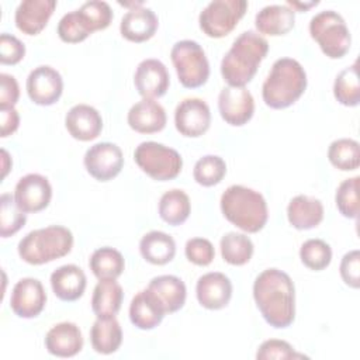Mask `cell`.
Returning <instances> with one entry per match:
<instances>
[{"instance_id": "cell-1", "label": "cell", "mask_w": 360, "mask_h": 360, "mask_svg": "<svg viewBox=\"0 0 360 360\" xmlns=\"http://www.w3.org/2000/svg\"><path fill=\"white\" fill-rule=\"evenodd\" d=\"M253 298L264 321L276 328H288L295 318V287L291 277L278 269L263 270L253 283Z\"/></svg>"}, {"instance_id": "cell-2", "label": "cell", "mask_w": 360, "mask_h": 360, "mask_svg": "<svg viewBox=\"0 0 360 360\" xmlns=\"http://www.w3.org/2000/svg\"><path fill=\"white\" fill-rule=\"evenodd\" d=\"M269 52V42L256 31L242 32L221 60V75L228 86L245 87Z\"/></svg>"}, {"instance_id": "cell-3", "label": "cell", "mask_w": 360, "mask_h": 360, "mask_svg": "<svg viewBox=\"0 0 360 360\" xmlns=\"http://www.w3.org/2000/svg\"><path fill=\"white\" fill-rule=\"evenodd\" d=\"M307 89V73L292 58L277 59L262 86V97L267 107L281 110L292 105Z\"/></svg>"}, {"instance_id": "cell-4", "label": "cell", "mask_w": 360, "mask_h": 360, "mask_svg": "<svg viewBox=\"0 0 360 360\" xmlns=\"http://www.w3.org/2000/svg\"><path fill=\"white\" fill-rule=\"evenodd\" d=\"M219 205L224 217L248 233L262 231L269 218L264 197L259 191L240 184L229 186L222 193Z\"/></svg>"}, {"instance_id": "cell-5", "label": "cell", "mask_w": 360, "mask_h": 360, "mask_svg": "<svg viewBox=\"0 0 360 360\" xmlns=\"http://www.w3.org/2000/svg\"><path fill=\"white\" fill-rule=\"evenodd\" d=\"M73 248V233L62 225H49L28 232L18 242L20 257L28 264H45L66 256Z\"/></svg>"}, {"instance_id": "cell-6", "label": "cell", "mask_w": 360, "mask_h": 360, "mask_svg": "<svg viewBox=\"0 0 360 360\" xmlns=\"http://www.w3.org/2000/svg\"><path fill=\"white\" fill-rule=\"evenodd\" d=\"M309 34L330 59L343 58L350 49V31L338 11L323 10L315 14L309 21Z\"/></svg>"}, {"instance_id": "cell-7", "label": "cell", "mask_w": 360, "mask_h": 360, "mask_svg": "<svg viewBox=\"0 0 360 360\" xmlns=\"http://www.w3.org/2000/svg\"><path fill=\"white\" fill-rule=\"evenodd\" d=\"M179 82L187 89H197L210 77V63L202 46L191 39L177 41L170 51Z\"/></svg>"}, {"instance_id": "cell-8", "label": "cell", "mask_w": 360, "mask_h": 360, "mask_svg": "<svg viewBox=\"0 0 360 360\" xmlns=\"http://www.w3.org/2000/svg\"><path fill=\"white\" fill-rule=\"evenodd\" d=\"M134 159L143 173L158 181L176 179L183 167V159L176 149L155 141L141 142L135 148Z\"/></svg>"}, {"instance_id": "cell-9", "label": "cell", "mask_w": 360, "mask_h": 360, "mask_svg": "<svg viewBox=\"0 0 360 360\" xmlns=\"http://www.w3.org/2000/svg\"><path fill=\"white\" fill-rule=\"evenodd\" d=\"M246 0H214L200 13V28L210 38H222L228 35L245 15Z\"/></svg>"}, {"instance_id": "cell-10", "label": "cell", "mask_w": 360, "mask_h": 360, "mask_svg": "<svg viewBox=\"0 0 360 360\" xmlns=\"http://www.w3.org/2000/svg\"><path fill=\"white\" fill-rule=\"evenodd\" d=\"M86 170L98 181H108L120 174L124 166V155L112 142H98L90 146L83 158Z\"/></svg>"}, {"instance_id": "cell-11", "label": "cell", "mask_w": 360, "mask_h": 360, "mask_svg": "<svg viewBox=\"0 0 360 360\" xmlns=\"http://www.w3.org/2000/svg\"><path fill=\"white\" fill-rule=\"evenodd\" d=\"M211 124V111L208 104L198 97L181 100L174 110L176 129L188 138H198L205 134Z\"/></svg>"}, {"instance_id": "cell-12", "label": "cell", "mask_w": 360, "mask_h": 360, "mask_svg": "<svg viewBox=\"0 0 360 360\" xmlns=\"http://www.w3.org/2000/svg\"><path fill=\"white\" fill-rule=\"evenodd\" d=\"M25 86L32 103L38 105H52L62 96L63 79L52 66L41 65L30 72Z\"/></svg>"}, {"instance_id": "cell-13", "label": "cell", "mask_w": 360, "mask_h": 360, "mask_svg": "<svg viewBox=\"0 0 360 360\" xmlns=\"http://www.w3.org/2000/svg\"><path fill=\"white\" fill-rule=\"evenodd\" d=\"M218 110L226 124L242 127L253 117L255 100L246 87L226 86L218 94Z\"/></svg>"}, {"instance_id": "cell-14", "label": "cell", "mask_w": 360, "mask_h": 360, "mask_svg": "<svg viewBox=\"0 0 360 360\" xmlns=\"http://www.w3.org/2000/svg\"><path fill=\"white\" fill-rule=\"evenodd\" d=\"M46 304L42 283L34 277H24L15 283L10 297V308L20 318L38 316Z\"/></svg>"}, {"instance_id": "cell-15", "label": "cell", "mask_w": 360, "mask_h": 360, "mask_svg": "<svg viewBox=\"0 0 360 360\" xmlns=\"http://www.w3.org/2000/svg\"><path fill=\"white\" fill-rule=\"evenodd\" d=\"M52 198L49 180L38 173L22 176L14 188V200L24 212H38L45 210Z\"/></svg>"}, {"instance_id": "cell-16", "label": "cell", "mask_w": 360, "mask_h": 360, "mask_svg": "<svg viewBox=\"0 0 360 360\" xmlns=\"http://www.w3.org/2000/svg\"><path fill=\"white\" fill-rule=\"evenodd\" d=\"M134 83L142 98H159L166 94L170 76L163 62L159 59H143L136 66Z\"/></svg>"}, {"instance_id": "cell-17", "label": "cell", "mask_w": 360, "mask_h": 360, "mask_svg": "<svg viewBox=\"0 0 360 360\" xmlns=\"http://www.w3.org/2000/svg\"><path fill=\"white\" fill-rule=\"evenodd\" d=\"M197 300L207 309L225 308L232 297V283L224 273L210 271L202 274L195 285Z\"/></svg>"}, {"instance_id": "cell-18", "label": "cell", "mask_w": 360, "mask_h": 360, "mask_svg": "<svg viewBox=\"0 0 360 360\" xmlns=\"http://www.w3.org/2000/svg\"><path fill=\"white\" fill-rule=\"evenodd\" d=\"M55 7V0H22L14 14L17 28L25 35L39 34L46 27Z\"/></svg>"}, {"instance_id": "cell-19", "label": "cell", "mask_w": 360, "mask_h": 360, "mask_svg": "<svg viewBox=\"0 0 360 360\" xmlns=\"http://www.w3.org/2000/svg\"><path fill=\"white\" fill-rule=\"evenodd\" d=\"M68 132L77 141H93L103 129V118L100 112L89 104L73 105L65 117Z\"/></svg>"}, {"instance_id": "cell-20", "label": "cell", "mask_w": 360, "mask_h": 360, "mask_svg": "<svg viewBox=\"0 0 360 360\" xmlns=\"http://www.w3.org/2000/svg\"><path fill=\"white\" fill-rule=\"evenodd\" d=\"M45 349L56 357H73L83 349L80 328L73 322H59L45 335Z\"/></svg>"}, {"instance_id": "cell-21", "label": "cell", "mask_w": 360, "mask_h": 360, "mask_svg": "<svg viewBox=\"0 0 360 360\" xmlns=\"http://www.w3.org/2000/svg\"><path fill=\"white\" fill-rule=\"evenodd\" d=\"M128 125L139 134L159 132L166 127L165 108L152 98H142L135 103L127 115Z\"/></svg>"}, {"instance_id": "cell-22", "label": "cell", "mask_w": 360, "mask_h": 360, "mask_svg": "<svg viewBox=\"0 0 360 360\" xmlns=\"http://www.w3.org/2000/svg\"><path fill=\"white\" fill-rule=\"evenodd\" d=\"M159 25V20L149 7H135L128 10L121 18L120 32L132 42H143L150 39Z\"/></svg>"}, {"instance_id": "cell-23", "label": "cell", "mask_w": 360, "mask_h": 360, "mask_svg": "<svg viewBox=\"0 0 360 360\" xmlns=\"http://www.w3.org/2000/svg\"><path fill=\"white\" fill-rule=\"evenodd\" d=\"M166 312L158 298L148 290L134 295L129 304V319L132 325L142 330L155 329L163 321Z\"/></svg>"}, {"instance_id": "cell-24", "label": "cell", "mask_w": 360, "mask_h": 360, "mask_svg": "<svg viewBox=\"0 0 360 360\" xmlns=\"http://www.w3.org/2000/svg\"><path fill=\"white\" fill-rule=\"evenodd\" d=\"M86 274L76 264H63L51 274V287L53 294L66 302L79 300L86 290Z\"/></svg>"}, {"instance_id": "cell-25", "label": "cell", "mask_w": 360, "mask_h": 360, "mask_svg": "<svg viewBox=\"0 0 360 360\" xmlns=\"http://www.w3.org/2000/svg\"><path fill=\"white\" fill-rule=\"evenodd\" d=\"M148 290L158 298L166 314H173L183 308L187 297V288L181 278L172 274L153 277Z\"/></svg>"}, {"instance_id": "cell-26", "label": "cell", "mask_w": 360, "mask_h": 360, "mask_svg": "<svg viewBox=\"0 0 360 360\" xmlns=\"http://www.w3.org/2000/svg\"><path fill=\"white\" fill-rule=\"evenodd\" d=\"M295 24V10L287 4H270L263 7L255 17V25L260 34L278 37L285 35Z\"/></svg>"}, {"instance_id": "cell-27", "label": "cell", "mask_w": 360, "mask_h": 360, "mask_svg": "<svg viewBox=\"0 0 360 360\" xmlns=\"http://www.w3.org/2000/svg\"><path fill=\"white\" fill-rule=\"evenodd\" d=\"M288 222L300 231L318 226L323 219V205L321 200L309 195H295L287 205Z\"/></svg>"}, {"instance_id": "cell-28", "label": "cell", "mask_w": 360, "mask_h": 360, "mask_svg": "<svg viewBox=\"0 0 360 360\" xmlns=\"http://www.w3.org/2000/svg\"><path fill=\"white\" fill-rule=\"evenodd\" d=\"M139 252L146 262L162 266L173 260L176 255V242L166 232L150 231L141 238Z\"/></svg>"}, {"instance_id": "cell-29", "label": "cell", "mask_w": 360, "mask_h": 360, "mask_svg": "<svg viewBox=\"0 0 360 360\" xmlns=\"http://www.w3.org/2000/svg\"><path fill=\"white\" fill-rule=\"evenodd\" d=\"M122 287L115 280H100L91 295V309L97 318H111L121 309Z\"/></svg>"}, {"instance_id": "cell-30", "label": "cell", "mask_w": 360, "mask_h": 360, "mask_svg": "<svg viewBox=\"0 0 360 360\" xmlns=\"http://www.w3.org/2000/svg\"><path fill=\"white\" fill-rule=\"evenodd\" d=\"M90 342L100 354L115 353L122 343V329L115 316L97 318L90 329Z\"/></svg>"}, {"instance_id": "cell-31", "label": "cell", "mask_w": 360, "mask_h": 360, "mask_svg": "<svg viewBox=\"0 0 360 360\" xmlns=\"http://www.w3.org/2000/svg\"><path fill=\"white\" fill-rule=\"evenodd\" d=\"M89 266L98 280H117L124 271L125 260L120 250L104 246L93 252Z\"/></svg>"}, {"instance_id": "cell-32", "label": "cell", "mask_w": 360, "mask_h": 360, "mask_svg": "<svg viewBox=\"0 0 360 360\" xmlns=\"http://www.w3.org/2000/svg\"><path fill=\"white\" fill-rule=\"evenodd\" d=\"M190 211V198L180 188H172L166 191L159 200V215L169 225H181L188 218Z\"/></svg>"}, {"instance_id": "cell-33", "label": "cell", "mask_w": 360, "mask_h": 360, "mask_svg": "<svg viewBox=\"0 0 360 360\" xmlns=\"http://www.w3.org/2000/svg\"><path fill=\"white\" fill-rule=\"evenodd\" d=\"M222 259L232 266L246 264L253 255V242L245 233L228 232L219 242Z\"/></svg>"}, {"instance_id": "cell-34", "label": "cell", "mask_w": 360, "mask_h": 360, "mask_svg": "<svg viewBox=\"0 0 360 360\" xmlns=\"http://www.w3.org/2000/svg\"><path fill=\"white\" fill-rule=\"evenodd\" d=\"M333 96L335 98L346 105L356 107L360 103V83H359V70L357 62L340 70L333 83Z\"/></svg>"}, {"instance_id": "cell-35", "label": "cell", "mask_w": 360, "mask_h": 360, "mask_svg": "<svg viewBox=\"0 0 360 360\" xmlns=\"http://www.w3.org/2000/svg\"><path fill=\"white\" fill-rule=\"evenodd\" d=\"M328 159L339 170H356L360 165V145L350 138H339L328 148Z\"/></svg>"}, {"instance_id": "cell-36", "label": "cell", "mask_w": 360, "mask_h": 360, "mask_svg": "<svg viewBox=\"0 0 360 360\" xmlns=\"http://www.w3.org/2000/svg\"><path fill=\"white\" fill-rule=\"evenodd\" d=\"M24 212L15 202L14 195L4 193L0 197V236L8 238L17 233L27 222Z\"/></svg>"}, {"instance_id": "cell-37", "label": "cell", "mask_w": 360, "mask_h": 360, "mask_svg": "<svg viewBox=\"0 0 360 360\" xmlns=\"http://www.w3.org/2000/svg\"><path fill=\"white\" fill-rule=\"evenodd\" d=\"M226 174V163L218 155H205L200 158L193 170L194 180L204 187H212L224 179Z\"/></svg>"}, {"instance_id": "cell-38", "label": "cell", "mask_w": 360, "mask_h": 360, "mask_svg": "<svg viewBox=\"0 0 360 360\" xmlns=\"http://www.w3.org/2000/svg\"><path fill=\"white\" fill-rule=\"evenodd\" d=\"M300 259L308 269L319 271L329 266L332 260V249L322 239H308L301 245Z\"/></svg>"}, {"instance_id": "cell-39", "label": "cell", "mask_w": 360, "mask_h": 360, "mask_svg": "<svg viewBox=\"0 0 360 360\" xmlns=\"http://www.w3.org/2000/svg\"><path fill=\"white\" fill-rule=\"evenodd\" d=\"M93 31L79 13V10H73L66 13L58 24V35L63 42L77 44L84 41Z\"/></svg>"}, {"instance_id": "cell-40", "label": "cell", "mask_w": 360, "mask_h": 360, "mask_svg": "<svg viewBox=\"0 0 360 360\" xmlns=\"http://www.w3.org/2000/svg\"><path fill=\"white\" fill-rule=\"evenodd\" d=\"M359 176L343 180L335 194V201L339 212L350 219H356L359 217Z\"/></svg>"}, {"instance_id": "cell-41", "label": "cell", "mask_w": 360, "mask_h": 360, "mask_svg": "<svg viewBox=\"0 0 360 360\" xmlns=\"http://www.w3.org/2000/svg\"><path fill=\"white\" fill-rule=\"evenodd\" d=\"M79 11L93 32L107 28L112 20V10L107 1H101V0L86 1L82 4Z\"/></svg>"}, {"instance_id": "cell-42", "label": "cell", "mask_w": 360, "mask_h": 360, "mask_svg": "<svg viewBox=\"0 0 360 360\" xmlns=\"http://www.w3.org/2000/svg\"><path fill=\"white\" fill-rule=\"evenodd\" d=\"M184 253L188 262L197 266H208L215 257L214 245L205 238H191L186 242Z\"/></svg>"}, {"instance_id": "cell-43", "label": "cell", "mask_w": 360, "mask_h": 360, "mask_svg": "<svg viewBox=\"0 0 360 360\" xmlns=\"http://www.w3.org/2000/svg\"><path fill=\"white\" fill-rule=\"evenodd\" d=\"M295 357H305V356L295 353L294 347L288 342L280 340V339L264 340L259 346L256 353L257 360H271V359L283 360V359H295Z\"/></svg>"}, {"instance_id": "cell-44", "label": "cell", "mask_w": 360, "mask_h": 360, "mask_svg": "<svg viewBox=\"0 0 360 360\" xmlns=\"http://www.w3.org/2000/svg\"><path fill=\"white\" fill-rule=\"evenodd\" d=\"M25 55V45L14 35L3 32L0 35V62L3 65H15Z\"/></svg>"}, {"instance_id": "cell-45", "label": "cell", "mask_w": 360, "mask_h": 360, "mask_svg": "<svg viewBox=\"0 0 360 360\" xmlns=\"http://www.w3.org/2000/svg\"><path fill=\"white\" fill-rule=\"evenodd\" d=\"M340 277L352 288L360 287V252L357 249L345 253L340 262Z\"/></svg>"}, {"instance_id": "cell-46", "label": "cell", "mask_w": 360, "mask_h": 360, "mask_svg": "<svg viewBox=\"0 0 360 360\" xmlns=\"http://www.w3.org/2000/svg\"><path fill=\"white\" fill-rule=\"evenodd\" d=\"M20 97V87L14 76L0 73V110L13 108Z\"/></svg>"}, {"instance_id": "cell-47", "label": "cell", "mask_w": 360, "mask_h": 360, "mask_svg": "<svg viewBox=\"0 0 360 360\" xmlns=\"http://www.w3.org/2000/svg\"><path fill=\"white\" fill-rule=\"evenodd\" d=\"M20 125V115L18 111L13 108H3L0 110V135L6 138L17 131Z\"/></svg>"}, {"instance_id": "cell-48", "label": "cell", "mask_w": 360, "mask_h": 360, "mask_svg": "<svg viewBox=\"0 0 360 360\" xmlns=\"http://www.w3.org/2000/svg\"><path fill=\"white\" fill-rule=\"evenodd\" d=\"M1 156H3V174H1V177L4 179L8 173V170L11 169V158L8 156L6 149H1Z\"/></svg>"}, {"instance_id": "cell-49", "label": "cell", "mask_w": 360, "mask_h": 360, "mask_svg": "<svg viewBox=\"0 0 360 360\" xmlns=\"http://www.w3.org/2000/svg\"><path fill=\"white\" fill-rule=\"evenodd\" d=\"M318 1H309V3H300V1H292V0H287V6H291V8H300V10H307L312 6H316Z\"/></svg>"}]
</instances>
